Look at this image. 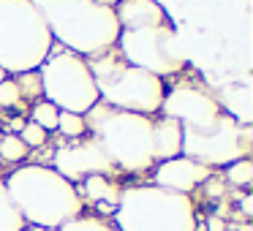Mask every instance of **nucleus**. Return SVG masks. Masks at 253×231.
<instances>
[{"label": "nucleus", "instance_id": "1a4fd4ad", "mask_svg": "<svg viewBox=\"0 0 253 231\" xmlns=\"http://www.w3.org/2000/svg\"><path fill=\"white\" fill-rule=\"evenodd\" d=\"M251 125L234 120L231 115H220L215 125L207 131H185L182 128V150L180 155L207 166H229L234 160L248 158L251 153Z\"/></svg>", "mask_w": 253, "mask_h": 231}, {"label": "nucleus", "instance_id": "6ab92c4d", "mask_svg": "<svg viewBox=\"0 0 253 231\" xmlns=\"http://www.w3.org/2000/svg\"><path fill=\"white\" fill-rule=\"evenodd\" d=\"M226 180H229L231 185H240V188L251 185V182H253V163L248 158L229 163V166H226Z\"/></svg>", "mask_w": 253, "mask_h": 231}, {"label": "nucleus", "instance_id": "6e6552de", "mask_svg": "<svg viewBox=\"0 0 253 231\" xmlns=\"http://www.w3.org/2000/svg\"><path fill=\"white\" fill-rule=\"evenodd\" d=\"M115 49L123 55L128 66H136L161 79L182 71V66H185V49L169 22L158 25V28L120 30Z\"/></svg>", "mask_w": 253, "mask_h": 231}, {"label": "nucleus", "instance_id": "bb28decb", "mask_svg": "<svg viewBox=\"0 0 253 231\" xmlns=\"http://www.w3.org/2000/svg\"><path fill=\"white\" fill-rule=\"evenodd\" d=\"M30 231H60V229H41V226H33Z\"/></svg>", "mask_w": 253, "mask_h": 231}, {"label": "nucleus", "instance_id": "cd10ccee", "mask_svg": "<svg viewBox=\"0 0 253 231\" xmlns=\"http://www.w3.org/2000/svg\"><path fill=\"white\" fill-rule=\"evenodd\" d=\"M98 3H104V6H115V3H120V0H98Z\"/></svg>", "mask_w": 253, "mask_h": 231}, {"label": "nucleus", "instance_id": "dca6fc26", "mask_svg": "<svg viewBox=\"0 0 253 231\" xmlns=\"http://www.w3.org/2000/svg\"><path fill=\"white\" fill-rule=\"evenodd\" d=\"M0 231H25V220L19 218V212L14 209L3 180H0Z\"/></svg>", "mask_w": 253, "mask_h": 231}, {"label": "nucleus", "instance_id": "4468645a", "mask_svg": "<svg viewBox=\"0 0 253 231\" xmlns=\"http://www.w3.org/2000/svg\"><path fill=\"white\" fill-rule=\"evenodd\" d=\"M182 150V125L171 117H164V120L153 122V155L155 160H171L180 158Z\"/></svg>", "mask_w": 253, "mask_h": 231}, {"label": "nucleus", "instance_id": "c85d7f7f", "mask_svg": "<svg viewBox=\"0 0 253 231\" xmlns=\"http://www.w3.org/2000/svg\"><path fill=\"white\" fill-rule=\"evenodd\" d=\"M3 79H8V77H6V71H3V68H0V82H3Z\"/></svg>", "mask_w": 253, "mask_h": 231}, {"label": "nucleus", "instance_id": "f257e3e1", "mask_svg": "<svg viewBox=\"0 0 253 231\" xmlns=\"http://www.w3.org/2000/svg\"><path fill=\"white\" fill-rule=\"evenodd\" d=\"M33 6L44 17L52 41L84 60L115 49L120 38L115 8L98 0H33Z\"/></svg>", "mask_w": 253, "mask_h": 231}, {"label": "nucleus", "instance_id": "412c9836", "mask_svg": "<svg viewBox=\"0 0 253 231\" xmlns=\"http://www.w3.org/2000/svg\"><path fill=\"white\" fill-rule=\"evenodd\" d=\"M25 155H28V147L22 144V139L14 136V133H8V136L0 139V158L3 160H25Z\"/></svg>", "mask_w": 253, "mask_h": 231}, {"label": "nucleus", "instance_id": "a211bd4d", "mask_svg": "<svg viewBox=\"0 0 253 231\" xmlns=\"http://www.w3.org/2000/svg\"><path fill=\"white\" fill-rule=\"evenodd\" d=\"M57 115H60L57 106H52L49 101H41L30 109V122H36L44 131H52V128H57Z\"/></svg>", "mask_w": 253, "mask_h": 231}, {"label": "nucleus", "instance_id": "423d86ee", "mask_svg": "<svg viewBox=\"0 0 253 231\" xmlns=\"http://www.w3.org/2000/svg\"><path fill=\"white\" fill-rule=\"evenodd\" d=\"M117 231H196V215L188 196L158 185L120 191L115 207Z\"/></svg>", "mask_w": 253, "mask_h": 231}, {"label": "nucleus", "instance_id": "0eeeda50", "mask_svg": "<svg viewBox=\"0 0 253 231\" xmlns=\"http://www.w3.org/2000/svg\"><path fill=\"white\" fill-rule=\"evenodd\" d=\"M39 77L41 95L52 106H57V112L84 117L98 104V90H95L87 60L63 49L60 44H52L49 57L39 66Z\"/></svg>", "mask_w": 253, "mask_h": 231}, {"label": "nucleus", "instance_id": "9d476101", "mask_svg": "<svg viewBox=\"0 0 253 231\" xmlns=\"http://www.w3.org/2000/svg\"><path fill=\"white\" fill-rule=\"evenodd\" d=\"M161 115L177 120L185 131H207L210 125L218 122L223 115L220 104L202 87H191V84H177L164 95L161 104Z\"/></svg>", "mask_w": 253, "mask_h": 231}, {"label": "nucleus", "instance_id": "b1692460", "mask_svg": "<svg viewBox=\"0 0 253 231\" xmlns=\"http://www.w3.org/2000/svg\"><path fill=\"white\" fill-rule=\"evenodd\" d=\"M19 101V87L14 79H3L0 82V106H17Z\"/></svg>", "mask_w": 253, "mask_h": 231}, {"label": "nucleus", "instance_id": "5701e85b", "mask_svg": "<svg viewBox=\"0 0 253 231\" xmlns=\"http://www.w3.org/2000/svg\"><path fill=\"white\" fill-rule=\"evenodd\" d=\"M22 77V82H17V87H19V95H39L41 93V77H39V71H28V74H19Z\"/></svg>", "mask_w": 253, "mask_h": 231}, {"label": "nucleus", "instance_id": "393cba45", "mask_svg": "<svg viewBox=\"0 0 253 231\" xmlns=\"http://www.w3.org/2000/svg\"><path fill=\"white\" fill-rule=\"evenodd\" d=\"M207 229L210 231H223V220H220V218H210L207 220Z\"/></svg>", "mask_w": 253, "mask_h": 231}, {"label": "nucleus", "instance_id": "39448f33", "mask_svg": "<svg viewBox=\"0 0 253 231\" xmlns=\"http://www.w3.org/2000/svg\"><path fill=\"white\" fill-rule=\"evenodd\" d=\"M52 33L33 0H0V68L11 74L39 71L49 57Z\"/></svg>", "mask_w": 253, "mask_h": 231}, {"label": "nucleus", "instance_id": "2eb2a0df", "mask_svg": "<svg viewBox=\"0 0 253 231\" xmlns=\"http://www.w3.org/2000/svg\"><path fill=\"white\" fill-rule=\"evenodd\" d=\"M84 196L98 204H112V207H117V201H120V191L101 174H93L84 180Z\"/></svg>", "mask_w": 253, "mask_h": 231}, {"label": "nucleus", "instance_id": "4be33fe9", "mask_svg": "<svg viewBox=\"0 0 253 231\" xmlns=\"http://www.w3.org/2000/svg\"><path fill=\"white\" fill-rule=\"evenodd\" d=\"M17 136L22 139V144H25L28 150H30V147H41V144L46 142V131H44V128H39L36 122H25L22 131H19Z\"/></svg>", "mask_w": 253, "mask_h": 231}, {"label": "nucleus", "instance_id": "aec40b11", "mask_svg": "<svg viewBox=\"0 0 253 231\" xmlns=\"http://www.w3.org/2000/svg\"><path fill=\"white\" fill-rule=\"evenodd\" d=\"M60 231H117V229L101 218H84V215H79V218L68 220L66 226H60Z\"/></svg>", "mask_w": 253, "mask_h": 231}, {"label": "nucleus", "instance_id": "f8f14e48", "mask_svg": "<svg viewBox=\"0 0 253 231\" xmlns=\"http://www.w3.org/2000/svg\"><path fill=\"white\" fill-rule=\"evenodd\" d=\"M204 180H210V169L202 163H196V160H191V158H185V155L158 163V169H155V174H153V185L182 193V196H188V193L196 185H202Z\"/></svg>", "mask_w": 253, "mask_h": 231}, {"label": "nucleus", "instance_id": "ddd939ff", "mask_svg": "<svg viewBox=\"0 0 253 231\" xmlns=\"http://www.w3.org/2000/svg\"><path fill=\"white\" fill-rule=\"evenodd\" d=\"M115 17L120 30H139V28H158L166 25V11L155 0H120L115 3Z\"/></svg>", "mask_w": 253, "mask_h": 231}, {"label": "nucleus", "instance_id": "f3484780", "mask_svg": "<svg viewBox=\"0 0 253 231\" xmlns=\"http://www.w3.org/2000/svg\"><path fill=\"white\" fill-rule=\"evenodd\" d=\"M57 131L68 139H82L87 133V125H84L82 115H71V112H60L57 115Z\"/></svg>", "mask_w": 253, "mask_h": 231}, {"label": "nucleus", "instance_id": "9b49d317", "mask_svg": "<svg viewBox=\"0 0 253 231\" xmlns=\"http://www.w3.org/2000/svg\"><path fill=\"white\" fill-rule=\"evenodd\" d=\"M52 169L63 180H68L74 185L77 180H87L93 174H101V177L112 174L115 166L106 158L104 147L90 136V139H79L77 144H63V147H57L55 150V166Z\"/></svg>", "mask_w": 253, "mask_h": 231}, {"label": "nucleus", "instance_id": "7ed1b4c3", "mask_svg": "<svg viewBox=\"0 0 253 231\" xmlns=\"http://www.w3.org/2000/svg\"><path fill=\"white\" fill-rule=\"evenodd\" d=\"M84 125L104 147L115 169L147 171L155 163L153 155V120L133 112H120L106 104H95L84 115Z\"/></svg>", "mask_w": 253, "mask_h": 231}, {"label": "nucleus", "instance_id": "20e7f679", "mask_svg": "<svg viewBox=\"0 0 253 231\" xmlns=\"http://www.w3.org/2000/svg\"><path fill=\"white\" fill-rule=\"evenodd\" d=\"M93 74L98 101L112 109L133 112V115H155L164 104L166 84L161 77L147 74L136 66H128L117 49H109L87 60Z\"/></svg>", "mask_w": 253, "mask_h": 231}, {"label": "nucleus", "instance_id": "f03ea898", "mask_svg": "<svg viewBox=\"0 0 253 231\" xmlns=\"http://www.w3.org/2000/svg\"><path fill=\"white\" fill-rule=\"evenodd\" d=\"M19 218L41 229H60L82 215L79 191L52 166H22L3 180Z\"/></svg>", "mask_w": 253, "mask_h": 231}, {"label": "nucleus", "instance_id": "a878e982", "mask_svg": "<svg viewBox=\"0 0 253 231\" xmlns=\"http://www.w3.org/2000/svg\"><path fill=\"white\" fill-rule=\"evenodd\" d=\"M242 215H253V198L251 196L242 198Z\"/></svg>", "mask_w": 253, "mask_h": 231}]
</instances>
